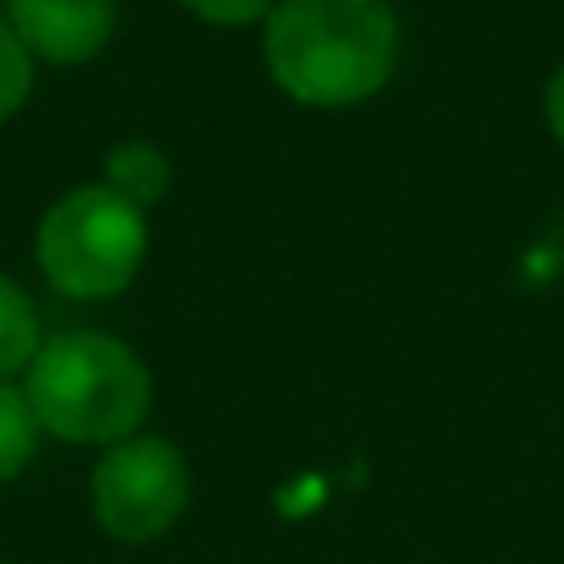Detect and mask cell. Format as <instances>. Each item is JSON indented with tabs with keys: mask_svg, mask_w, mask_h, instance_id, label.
<instances>
[{
	"mask_svg": "<svg viewBox=\"0 0 564 564\" xmlns=\"http://www.w3.org/2000/svg\"><path fill=\"white\" fill-rule=\"evenodd\" d=\"M263 55L282 95L312 109H347L391 79L401 25L387 0H278Z\"/></svg>",
	"mask_w": 564,
	"mask_h": 564,
	"instance_id": "6da1fadb",
	"label": "cell"
},
{
	"mask_svg": "<svg viewBox=\"0 0 564 564\" xmlns=\"http://www.w3.org/2000/svg\"><path fill=\"white\" fill-rule=\"evenodd\" d=\"M149 367L105 332H59L25 367V401L59 441L119 446L149 416Z\"/></svg>",
	"mask_w": 564,
	"mask_h": 564,
	"instance_id": "7a4b0ae2",
	"label": "cell"
},
{
	"mask_svg": "<svg viewBox=\"0 0 564 564\" xmlns=\"http://www.w3.org/2000/svg\"><path fill=\"white\" fill-rule=\"evenodd\" d=\"M149 253L144 208L105 184L69 188L35 228V263L65 297H115Z\"/></svg>",
	"mask_w": 564,
	"mask_h": 564,
	"instance_id": "3957f363",
	"label": "cell"
},
{
	"mask_svg": "<svg viewBox=\"0 0 564 564\" xmlns=\"http://www.w3.org/2000/svg\"><path fill=\"white\" fill-rule=\"evenodd\" d=\"M188 506V466L159 436L119 441L95 466V516L124 545L159 540Z\"/></svg>",
	"mask_w": 564,
	"mask_h": 564,
	"instance_id": "277c9868",
	"label": "cell"
},
{
	"mask_svg": "<svg viewBox=\"0 0 564 564\" xmlns=\"http://www.w3.org/2000/svg\"><path fill=\"white\" fill-rule=\"evenodd\" d=\"M6 20L35 59L79 65L115 35V0H6Z\"/></svg>",
	"mask_w": 564,
	"mask_h": 564,
	"instance_id": "5b68a950",
	"label": "cell"
},
{
	"mask_svg": "<svg viewBox=\"0 0 564 564\" xmlns=\"http://www.w3.org/2000/svg\"><path fill=\"white\" fill-rule=\"evenodd\" d=\"M105 188L124 194L129 204H139V208L159 204V198L169 194L164 149L149 144V139H124V144H115L109 149V159H105Z\"/></svg>",
	"mask_w": 564,
	"mask_h": 564,
	"instance_id": "8992f818",
	"label": "cell"
},
{
	"mask_svg": "<svg viewBox=\"0 0 564 564\" xmlns=\"http://www.w3.org/2000/svg\"><path fill=\"white\" fill-rule=\"evenodd\" d=\"M40 351V312L25 292L0 273V381L25 371Z\"/></svg>",
	"mask_w": 564,
	"mask_h": 564,
	"instance_id": "52a82bcc",
	"label": "cell"
},
{
	"mask_svg": "<svg viewBox=\"0 0 564 564\" xmlns=\"http://www.w3.org/2000/svg\"><path fill=\"white\" fill-rule=\"evenodd\" d=\"M40 441V416L25 401V391H15L10 381H0V480L20 476L35 456Z\"/></svg>",
	"mask_w": 564,
	"mask_h": 564,
	"instance_id": "ba28073f",
	"label": "cell"
},
{
	"mask_svg": "<svg viewBox=\"0 0 564 564\" xmlns=\"http://www.w3.org/2000/svg\"><path fill=\"white\" fill-rule=\"evenodd\" d=\"M30 85H35V55L20 45L10 20H0V124L30 99Z\"/></svg>",
	"mask_w": 564,
	"mask_h": 564,
	"instance_id": "9c48e42d",
	"label": "cell"
},
{
	"mask_svg": "<svg viewBox=\"0 0 564 564\" xmlns=\"http://www.w3.org/2000/svg\"><path fill=\"white\" fill-rule=\"evenodd\" d=\"M184 10H194L208 25H248V20L273 15L278 0H178Z\"/></svg>",
	"mask_w": 564,
	"mask_h": 564,
	"instance_id": "30bf717a",
	"label": "cell"
},
{
	"mask_svg": "<svg viewBox=\"0 0 564 564\" xmlns=\"http://www.w3.org/2000/svg\"><path fill=\"white\" fill-rule=\"evenodd\" d=\"M545 119H550V134L564 144V65L550 75V89H545Z\"/></svg>",
	"mask_w": 564,
	"mask_h": 564,
	"instance_id": "8fae6325",
	"label": "cell"
}]
</instances>
